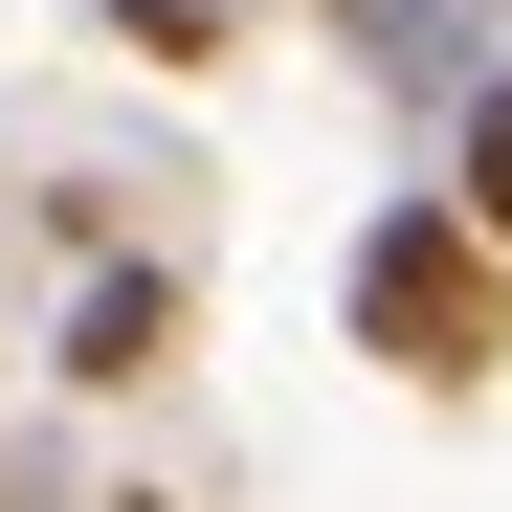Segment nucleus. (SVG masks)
Wrapping results in <instances>:
<instances>
[{"mask_svg":"<svg viewBox=\"0 0 512 512\" xmlns=\"http://www.w3.org/2000/svg\"><path fill=\"white\" fill-rule=\"evenodd\" d=\"M334 312H357V357L401 379H490L512 357V223L446 179V201H379L357 245H334Z\"/></svg>","mask_w":512,"mask_h":512,"instance_id":"f257e3e1","label":"nucleus"},{"mask_svg":"<svg viewBox=\"0 0 512 512\" xmlns=\"http://www.w3.org/2000/svg\"><path fill=\"white\" fill-rule=\"evenodd\" d=\"M156 357H179V268H112L90 312H67V379H90V401H134Z\"/></svg>","mask_w":512,"mask_h":512,"instance_id":"f03ea898","label":"nucleus"}]
</instances>
